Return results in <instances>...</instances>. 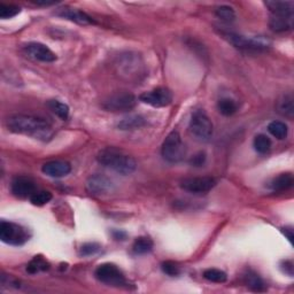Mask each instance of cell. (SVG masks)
Segmentation results:
<instances>
[{
	"mask_svg": "<svg viewBox=\"0 0 294 294\" xmlns=\"http://www.w3.org/2000/svg\"><path fill=\"white\" fill-rule=\"evenodd\" d=\"M6 125L9 131L25 134L43 142L49 141L53 134V130L49 122H46L44 119L32 116V115H13L7 119Z\"/></svg>",
	"mask_w": 294,
	"mask_h": 294,
	"instance_id": "cell-1",
	"label": "cell"
},
{
	"mask_svg": "<svg viewBox=\"0 0 294 294\" xmlns=\"http://www.w3.org/2000/svg\"><path fill=\"white\" fill-rule=\"evenodd\" d=\"M97 159L100 165L123 176L131 175L137 168L134 159L116 147H106L101 149L98 153Z\"/></svg>",
	"mask_w": 294,
	"mask_h": 294,
	"instance_id": "cell-2",
	"label": "cell"
},
{
	"mask_svg": "<svg viewBox=\"0 0 294 294\" xmlns=\"http://www.w3.org/2000/svg\"><path fill=\"white\" fill-rule=\"evenodd\" d=\"M116 67L120 75L128 81H139L145 74L142 59L133 53H125L120 56Z\"/></svg>",
	"mask_w": 294,
	"mask_h": 294,
	"instance_id": "cell-3",
	"label": "cell"
},
{
	"mask_svg": "<svg viewBox=\"0 0 294 294\" xmlns=\"http://www.w3.org/2000/svg\"><path fill=\"white\" fill-rule=\"evenodd\" d=\"M222 37L233 45L236 49L247 52H260L264 51L269 47V43L264 41L263 38H253L238 35V33L230 32V31H222Z\"/></svg>",
	"mask_w": 294,
	"mask_h": 294,
	"instance_id": "cell-4",
	"label": "cell"
},
{
	"mask_svg": "<svg viewBox=\"0 0 294 294\" xmlns=\"http://www.w3.org/2000/svg\"><path fill=\"white\" fill-rule=\"evenodd\" d=\"M162 156L169 163L181 162L185 156L186 149L182 142L181 134L177 131H172L168 134L161 148Z\"/></svg>",
	"mask_w": 294,
	"mask_h": 294,
	"instance_id": "cell-5",
	"label": "cell"
},
{
	"mask_svg": "<svg viewBox=\"0 0 294 294\" xmlns=\"http://www.w3.org/2000/svg\"><path fill=\"white\" fill-rule=\"evenodd\" d=\"M190 131L199 142H209L213 136V123L204 110H195L190 120Z\"/></svg>",
	"mask_w": 294,
	"mask_h": 294,
	"instance_id": "cell-6",
	"label": "cell"
},
{
	"mask_svg": "<svg viewBox=\"0 0 294 294\" xmlns=\"http://www.w3.org/2000/svg\"><path fill=\"white\" fill-rule=\"evenodd\" d=\"M0 239L5 244L12 246H22L29 240L27 229L13 222L2 221L0 223Z\"/></svg>",
	"mask_w": 294,
	"mask_h": 294,
	"instance_id": "cell-7",
	"label": "cell"
},
{
	"mask_svg": "<svg viewBox=\"0 0 294 294\" xmlns=\"http://www.w3.org/2000/svg\"><path fill=\"white\" fill-rule=\"evenodd\" d=\"M95 278L108 286L122 287L127 285L123 272L113 263H104L95 269Z\"/></svg>",
	"mask_w": 294,
	"mask_h": 294,
	"instance_id": "cell-8",
	"label": "cell"
},
{
	"mask_svg": "<svg viewBox=\"0 0 294 294\" xmlns=\"http://www.w3.org/2000/svg\"><path fill=\"white\" fill-rule=\"evenodd\" d=\"M137 99L133 94L128 92L115 93L106 99L103 104V107L113 113H125L136 107Z\"/></svg>",
	"mask_w": 294,
	"mask_h": 294,
	"instance_id": "cell-9",
	"label": "cell"
},
{
	"mask_svg": "<svg viewBox=\"0 0 294 294\" xmlns=\"http://www.w3.org/2000/svg\"><path fill=\"white\" fill-rule=\"evenodd\" d=\"M215 185L216 181L211 177H190L181 182L182 189L193 194L207 193Z\"/></svg>",
	"mask_w": 294,
	"mask_h": 294,
	"instance_id": "cell-10",
	"label": "cell"
},
{
	"mask_svg": "<svg viewBox=\"0 0 294 294\" xmlns=\"http://www.w3.org/2000/svg\"><path fill=\"white\" fill-rule=\"evenodd\" d=\"M139 100L144 104H147L152 107H166L172 101V93L166 88H158L148 92H144L139 97Z\"/></svg>",
	"mask_w": 294,
	"mask_h": 294,
	"instance_id": "cell-11",
	"label": "cell"
},
{
	"mask_svg": "<svg viewBox=\"0 0 294 294\" xmlns=\"http://www.w3.org/2000/svg\"><path fill=\"white\" fill-rule=\"evenodd\" d=\"M114 189L113 182L108 177L104 175H93L91 176L88 182H86V190L90 194L93 195H101L110 193Z\"/></svg>",
	"mask_w": 294,
	"mask_h": 294,
	"instance_id": "cell-12",
	"label": "cell"
},
{
	"mask_svg": "<svg viewBox=\"0 0 294 294\" xmlns=\"http://www.w3.org/2000/svg\"><path fill=\"white\" fill-rule=\"evenodd\" d=\"M12 193L21 198V199H26V198H30L36 192V184L30 177L27 176H17L13 180L11 184Z\"/></svg>",
	"mask_w": 294,
	"mask_h": 294,
	"instance_id": "cell-13",
	"label": "cell"
},
{
	"mask_svg": "<svg viewBox=\"0 0 294 294\" xmlns=\"http://www.w3.org/2000/svg\"><path fill=\"white\" fill-rule=\"evenodd\" d=\"M55 14L57 16L66 18V20H69L71 22H75L77 23V25H81V26H89V25H93L94 23L92 17L89 16L88 14L84 13L83 11H81V9L79 8L62 7L60 9H57Z\"/></svg>",
	"mask_w": 294,
	"mask_h": 294,
	"instance_id": "cell-14",
	"label": "cell"
},
{
	"mask_svg": "<svg viewBox=\"0 0 294 294\" xmlns=\"http://www.w3.org/2000/svg\"><path fill=\"white\" fill-rule=\"evenodd\" d=\"M26 51L29 55L33 59L42 62H54L56 60L55 53L50 50L46 45L42 44V43H29L26 46Z\"/></svg>",
	"mask_w": 294,
	"mask_h": 294,
	"instance_id": "cell-15",
	"label": "cell"
},
{
	"mask_svg": "<svg viewBox=\"0 0 294 294\" xmlns=\"http://www.w3.org/2000/svg\"><path fill=\"white\" fill-rule=\"evenodd\" d=\"M42 171L50 177L60 178L68 175L71 171V166L70 163L66 161H50L46 162L45 165L43 166Z\"/></svg>",
	"mask_w": 294,
	"mask_h": 294,
	"instance_id": "cell-16",
	"label": "cell"
},
{
	"mask_svg": "<svg viewBox=\"0 0 294 294\" xmlns=\"http://www.w3.org/2000/svg\"><path fill=\"white\" fill-rule=\"evenodd\" d=\"M294 15H271L269 20V27L275 32L290 31L293 28Z\"/></svg>",
	"mask_w": 294,
	"mask_h": 294,
	"instance_id": "cell-17",
	"label": "cell"
},
{
	"mask_svg": "<svg viewBox=\"0 0 294 294\" xmlns=\"http://www.w3.org/2000/svg\"><path fill=\"white\" fill-rule=\"evenodd\" d=\"M264 5L271 13V15H294L293 2H266Z\"/></svg>",
	"mask_w": 294,
	"mask_h": 294,
	"instance_id": "cell-18",
	"label": "cell"
},
{
	"mask_svg": "<svg viewBox=\"0 0 294 294\" xmlns=\"http://www.w3.org/2000/svg\"><path fill=\"white\" fill-rule=\"evenodd\" d=\"M293 184H294V178L292 173L284 172L273 178L272 182L270 183V187L276 192H283L290 190Z\"/></svg>",
	"mask_w": 294,
	"mask_h": 294,
	"instance_id": "cell-19",
	"label": "cell"
},
{
	"mask_svg": "<svg viewBox=\"0 0 294 294\" xmlns=\"http://www.w3.org/2000/svg\"><path fill=\"white\" fill-rule=\"evenodd\" d=\"M244 282L247 287L255 292H263L266 291V284H264L263 279L259 276V275L253 271V270H248L247 272L244 275Z\"/></svg>",
	"mask_w": 294,
	"mask_h": 294,
	"instance_id": "cell-20",
	"label": "cell"
},
{
	"mask_svg": "<svg viewBox=\"0 0 294 294\" xmlns=\"http://www.w3.org/2000/svg\"><path fill=\"white\" fill-rule=\"evenodd\" d=\"M277 110L279 114L286 117H293L294 114V105H293V95L284 94L277 101Z\"/></svg>",
	"mask_w": 294,
	"mask_h": 294,
	"instance_id": "cell-21",
	"label": "cell"
},
{
	"mask_svg": "<svg viewBox=\"0 0 294 294\" xmlns=\"http://www.w3.org/2000/svg\"><path fill=\"white\" fill-rule=\"evenodd\" d=\"M146 124L145 119L141 115H131V116L123 119L121 122L119 123V129L121 130H136L141 129Z\"/></svg>",
	"mask_w": 294,
	"mask_h": 294,
	"instance_id": "cell-22",
	"label": "cell"
},
{
	"mask_svg": "<svg viewBox=\"0 0 294 294\" xmlns=\"http://www.w3.org/2000/svg\"><path fill=\"white\" fill-rule=\"evenodd\" d=\"M47 107L61 120H67L69 116V107L59 100H49L47 101Z\"/></svg>",
	"mask_w": 294,
	"mask_h": 294,
	"instance_id": "cell-23",
	"label": "cell"
},
{
	"mask_svg": "<svg viewBox=\"0 0 294 294\" xmlns=\"http://www.w3.org/2000/svg\"><path fill=\"white\" fill-rule=\"evenodd\" d=\"M133 252L137 255L147 254L153 249V242L147 237H139L133 243Z\"/></svg>",
	"mask_w": 294,
	"mask_h": 294,
	"instance_id": "cell-24",
	"label": "cell"
},
{
	"mask_svg": "<svg viewBox=\"0 0 294 294\" xmlns=\"http://www.w3.org/2000/svg\"><path fill=\"white\" fill-rule=\"evenodd\" d=\"M218 109L222 115H224V116H231V115H233L237 112L238 106L232 99L222 98L218 103Z\"/></svg>",
	"mask_w": 294,
	"mask_h": 294,
	"instance_id": "cell-25",
	"label": "cell"
},
{
	"mask_svg": "<svg viewBox=\"0 0 294 294\" xmlns=\"http://www.w3.org/2000/svg\"><path fill=\"white\" fill-rule=\"evenodd\" d=\"M268 131L272 134L275 138L279 139H285L287 137V125L281 121H273L268 125Z\"/></svg>",
	"mask_w": 294,
	"mask_h": 294,
	"instance_id": "cell-26",
	"label": "cell"
},
{
	"mask_svg": "<svg viewBox=\"0 0 294 294\" xmlns=\"http://www.w3.org/2000/svg\"><path fill=\"white\" fill-rule=\"evenodd\" d=\"M253 145L255 151H257L259 154H267L270 148H271V141H270L269 137L266 136V134H258L257 137L254 138Z\"/></svg>",
	"mask_w": 294,
	"mask_h": 294,
	"instance_id": "cell-27",
	"label": "cell"
},
{
	"mask_svg": "<svg viewBox=\"0 0 294 294\" xmlns=\"http://www.w3.org/2000/svg\"><path fill=\"white\" fill-rule=\"evenodd\" d=\"M49 268L50 264L45 259H43L42 257H35L27 266V271L30 273H38L41 271H46Z\"/></svg>",
	"mask_w": 294,
	"mask_h": 294,
	"instance_id": "cell-28",
	"label": "cell"
},
{
	"mask_svg": "<svg viewBox=\"0 0 294 294\" xmlns=\"http://www.w3.org/2000/svg\"><path fill=\"white\" fill-rule=\"evenodd\" d=\"M204 278H206L207 281H209V282L222 284V283L226 282V279H228V275H226L223 270L210 268L204 271Z\"/></svg>",
	"mask_w": 294,
	"mask_h": 294,
	"instance_id": "cell-29",
	"label": "cell"
},
{
	"mask_svg": "<svg viewBox=\"0 0 294 294\" xmlns=\"http://www.w3.org/2000/svg\"><path fill=\"white\" fill-rule=\"evenodd\" d=\"M215 14L220 20L226 23L233 22L236 20V13L233 11V8L230 6H226V5H223V6H220L216 8Z\"/></svg>",
	"mask_w": 294,
	"mask_h": 294,
	"instance_id": "cell-30",
	"label": "cell"
},
{
	"mask_svg": "<svg viewBox=\"0 0 294 294\" xmlns=\"http://www.w3.org/2000/svg\"><path fill=\"white\" fill-rule=\"evenodd\" d=\"M52 200V193L49 191H36L30 198V201L35 206H44Z\"/></svg>",
	"mask_w": 294,
	"mask_h": 294,
	"instance_id": "cell-31",
	"label": "cell"
},
{
	"mask_svg": "<svg viewBox=\"0 0 294 294\" xmlns=\"http://www.w3.org/2000/svg\"><path fill=\"white\" fill-rule=\"evenodd\" d=\"M21 8L15 5L0 4V17L2 18H12L20 14Z\"/></svg>",
	"mask_w": 294,
	"mask_h": 294,
	"instance_id": "cell-32",
	"label": "cell"
},
{
	"mask_svg": "<svg viewBox=\"0 0 294 294\" xmlns=\"http://www.w3.org/2000/svg\"><path fill=\"white\" fill-rule=\"evenodd\" d=\"M100 249V245L97 243H86L82 245L80 249V255L81 257H91V255L97 254Z\"/></svg>",
	"mask_w": 294,
	"mask_h": 294,
	"instance_id": "cell-33",
	"label": "cell"
},
{
	"mask_svg": "<svg viewBox=\"0 0 294 294\" xmlns=\"http://www.w3.org/2000/svg\"><path fill=\"white\" fill-rule=\"evenodd\" d=\"M161 268H162V271L165 272L166 275H168V276L175 277V276H178V275L181 273L180 267H178L177 264H175V263L171 262V261L163 262Z\"/></svg>",
	"mask_w": 294,
	"mask_h": 294,
	"instance_id": "cell-34",
	"label": "cell"
},
{
	"mask_svg": "<svg viewBox=\"0 0 294 294\" xmlns=\"http://www.w3.org/2000/svg\"><path fill=\"white\" fill-rule=\"evenodd\" d=\"M191 165L193 167H201L206 162V154L204 152H199L191 159Z\"/></svg>",
	"mask_w": 294,
	"mask_h": 294,
	"instance_id": "cell-35",
	"label": "cell"
},
{
	"mask_svg": "<svg viewBox=\"0 0 294 294\" xmlns=\"http://www.w3.org/2000/svg\"><path fill=\"white\" fill-rule=\"evenodd\" d=\"M282 268H283V271L287 273L288 276H293V263L292 261H290V260H287V261H283Z\"/></svg>",
	"mask_w": 294,
	"mask_h": 294,
	"instance_id": "cell-36",
	"label": "cell"
},
{
	"mask_svg": "<svg viewBox=\"0 0 294 294\" xmlns=\"http://www.w3.org/2000/svg\"><path fill=\"white\" fill-rule=\"evenodd\" d=\"M282 232L285 234V237L288 239V242L292 244V242H293V230H292V228H287V226L286 228H283Z\"/></svg>",
	"mask_w": 294,
	"mask_h": 294,
	"instance_id": "cell-37",
	"label": "cell"
},
{
	"mask_svg": "<svg viewBox=\"0 0 294 294\" xmlns=\"http://www.w3.org/2000/svg\"><path fill=\"white\" fill-rule=\"evenodd\" d=\"M113 236H114V238L116 239V240H124L125 237H127V234H125L124 232H122V231H114L113 232Z\"/></svg>",
	"mask_w": 294,
	"mask_h": 294,
	"instance_id": "cell-38",
	"label": "cell"
},
{
	"mask_svg": "<svg viewBox=\"0 0 294 294\" xmlns=\"http://www.w3.org/2000/svg\"><path fill=\"white\" fill-rule=\"evenodd\" d=\"M38 6H52V5H55V2H35Z\"/></svg>",
	"mask_w": 294,
	"mask_h": 294,
	"instance_id": "cell-39",
	"label": "cell"
}]
</instances>
